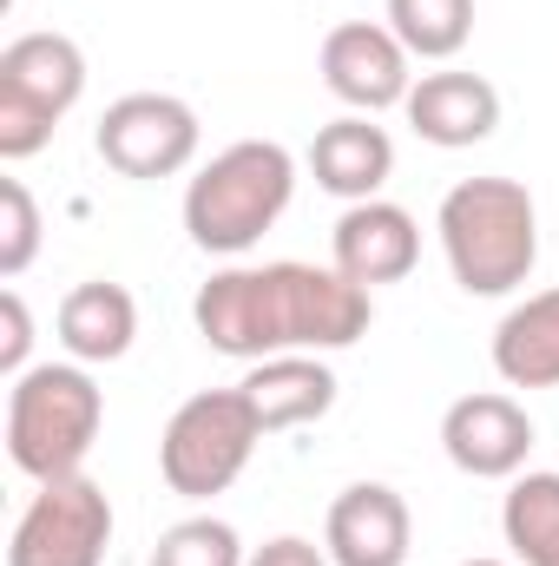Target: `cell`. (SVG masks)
I'll list each match as a JSON object with an SVG mask.
<instances>
[{
	"instance_id": "obj_1",
	"label": "cell",
	"mask_w": 559,
	"mask_h": 566,
	"mask_svg": "<svg viewBox=\"0 0 559 566\" xmlns=\"http://www.w3.org/2000/svg\"><path fill=\"white\" fill-rule=\"evenodd\" d=\"M198 336L231 363H264L289 349H349L369 336V290L336 264H231L191 303Z\"/></svg>"
},
{
	"instance_id": "obj_2",
	"label": "cell",
	"mask_w": 559,
	"mask_h": 566,
	"mask_svg": "<svg viewBox=\"0 0 559 566\" xmlns=\"http://www.w3.org/2000/svg\"><path fill=\"white\" fill-rule=\"evenodd\" d=\"M434 231L467 296H507L540 264V211L520 178H461L441 198Z\"/></svg>"
},
{
	"instance_id": "obj_3",
	"label": "cell",
	"mask_w": 559,
	"mask_h": 566,
	"mask_svg": "<svg viewBox=\"0 0 559 566\" xmlns=\"http://www.w3.org/2000/svg\"><path fill=\"white\" fill-rule=\"evenodd\" d=\"M296 198V158L277 139L224 145L191 185H184V231L211 258H244Z\"/></svg>"
},
{
	"instance_id": "obj_4",
	"label": "cell",
	"mask_w": 559,
	"mask_h": 566,
	"mask_svg": "<svg viewBox=\"0 0 559 566\" xmlns=\"http://www.w3.org/2000/svg\"><path fill=\"white\" fill-rule=\"evenodd\" d=\"M106 428V396L86 363H33L7 389V454L27 481H66L86 468Z\"/></svg>"
},
{
	"instance_id": "obj_5",
	"label": "cell",
	"mask_w": 559,
	"mask_h": 566,
	"mask_svg": "<svg viewBox=\"0 0 559 566\" xmlns=\"http://www.w3.org/2000/svg\"><path fill=\"white\" fill-rule=\"evenodd\" d=\"M257 441H264V422L244 402V389H204V396L178 402V416L165 422V434H158V474H165L171 494L211 501V494H224L251 468Z\"/></svg>"
},
{
	"instance_id": "obj_6",
	"label": "cell",
	"mask_w": 559,
	"mask_h": 566,
	"mask_svg": "<svg viewBox=\"0 0 559 566\" xmlns=\"http://www.w3.org/2000/svg\"><path fill=\"white\" fill-rule=\"evenodd\" d=\"M86 93V53L66 33H20L0 46V158L20 165Z\"/></svg>"
},
{
	"instance_id": "obj_7",
	"label": "cell",
	"mask_w": 559,
	"mask_h": 566,
	"mask_svg": "<svg viewBox=\"0 0 559 566\" xmlns=\"http://www.w3.org/2000/svg\"><path fill=\"white\" fill-rule=\"evenodd\" d=\"M113 547V501L99 481L66 474V481H40V494L20 507L7 566H106Z\"/></svg>"
},
{
	"instance_id": "obj_8",
	"label": "cell",
	"mask_w": 559,
	"mask_h": 566,
	"mask_svg": "<svg viewBox=\"0 0 559 566\" xmlns=\"http://www.w3.org/2000/svg\"><path fill=\"white\" fill-rule=\"evenodd\" d=\"M198 113L178 99V93H126L99 113V158L119 171V178H178L191 158H198Z\"/></svg>"
},
{
	"instance_id": "obj_9",
	"label": "cell",
	"mask_w": 559,
	"mask_h": 566,
	"mask_svg": "<svg viewBox=\"0 0 559 566\" xmlns=\"http://www.w3.org/2000/svg\"><path fill=\"white\" fill-rule=\"evenodd\" d=\"M409 46L395 40V27H376V20H342L329 27L323 40V86L349 106V113H389L409 99L415 73H409Z\"/></svg>"
},
{
	"instance_id": "obj_10",
	"label": "cell",
	"mask_w": 559,
	"mask_h": 566,
	"mask_svg": "<svg viewBox=\"0 0 559 566\" xmlns=\"http://www.w3.org/2000/svg\"><path fill=\"white\" fill-rule=\"evenodd\" d=\"M441 448H447V461H454L461 474H474V481H514V474L527 468V454H534V422H527V409H520L514 396L481 389V396L447 402V416H441Z\"/></svg>"
},
{
	"instance_id": "obj_11",
	"label": "cell",
	"mask_w": 559,
	"mask_h": 566,
	"mask_svg": "<svg viewBox=\"0 0 559 566\" xmlns=\"http://www.w3.org/2000/svg\"><path fill=\"white\" fill-rule=\"evenodd\" d=\"M323 541H329L336 566H402L409 541H415V521H409V501L389 481H356L329 501Z\"/></svg>"
},
{
	"instance_id": "obj_12",
	"label": "cell",
	"mask_w": 559,
	"mask_h": 566,
	"mask_svg": "<svg viewBox=\"0 0 559 566\" xmlns=\"http://www.w3.org/2000/svg\"><path fill=\"white\" fill-rule=\"evenodd\" d=\"M329 251H336V271H342V277L362 283V290H376V283H402L421 264V231L402 205L362 198V205H349V211L336 218Z\"/></svg>"
},
{
	"instance_id": "obj_13",
	"label": "cell",
	"mask_w": 559,
	"mask_h": 566,
	"mask_svg": "<svg viewBox=\"0 0 559 566\" xmlns=\"http://www.w3.org/2000/svg\"><path fill=\"white\" fill-rule=\"evenodd\" d=\"M415 139L441 145V151H461V145L494 139L500 126V86L481 80V73H421L402 99Z\"/></svg>"
},
{
	"instance_id": "obj_14",
	"label": "cell",
	"mask_w": 559,
	"mask_h": 566,
	"mask_svg": "<svg viewBox=\"0 0 559 566\" xmlns=\"http://www.w3.org/2000/svg\"><path fill=\"white\" fill-rule=\"evenodd\" d=\"M309 171H316V185H323L329 198L362 205V198H376V191L389 185V171H395V139H389L369 113H342V119H329V126L316 133Z\"/></svg>"
},
{
	"instance_id": "obj_15",
	"label": "cell",
	"mask_w": 559,
	"mask_h": 566,
	"mask_svg": "<svg viewBox=\"0 0 559 566\" xmlns=\"http://www.w3.org/2000/svg\"><path fill=\"white\" fill-rule=\"evenodd\" d=\"M238 389H244V402L257 409L264 434L323 422V416L336 409V376H329V363H316L309 349H289V356H264V363H251V376H244Z\"/></svg>"
},
{
	"instance_id": "obj_16",
	"label": "cell",
	"mask_w": 559,
	"mask_h": 566,
	"mask_svg": "<svg viewBox=\"0 0 559 566\" xmlns=\"http://www.w3.org/2000/svg\"><path fill=\"white\" fill-rule=\"evenodd\" d=\"M53 329H60L73 363H119L133 349V336H139V303H133L126 283H106V277L73 283Z\"/></svg>"
},
{
	"instance_id": "obj_17",
	"label": "cell",
	"mask_w": 559,
	"mask_h": 566,
	"mask_svg": "<svg viewBox=\"0 0 559 566\" xmlns=\"http://www.w3.org/2000/svg\"><path fill=\"white\" fill-rule=\"evenodd\" d=\"M494 369L507 389H559V290H540L500 316Z\"/></svg>"
},
{
	"instance_id": "obj_18",
	"label": "cell",
	"mask_w": 559,
	"mask_h": 566,
	"mask_svg": "<svg viewBox=\"0 0 559 566\" xmlns=\"http://www.w3.org/2000/svg\"><path fill=\"white\" fill-rule=\"evenodd\" d=\"M500 534L527 566H559V474H514L507 501H500Z\"/></svg>"
},
{
	"instance_id": "obj_19",
	"label": "cell",
	"mask_w": 559,
	"mask_h": 566,
	"mask_svg": "<svg viewBox=\"0 0 559 566\" xmlns=\"http://www.w3.org/2000/svg\"><path fill=\"white\" fill-rule=\"evenodd\" d=\"M389 27L415 60H454L474 33V0H389Z\"/></svg>"
},
{
	"instance_id": "obj_20",
	"label": "cell",
	"mask_w": 559,
	"mask_h": 566,
	"mask_svg": "<svg viewBox=\"0 0 559 566\" xmlns=\"http://www.w3.org/2000/svg\"><path fill=\"white\" fill-rule=\"evenodd\" d=\"M244 541H238V527L231 521H211V514H191V521H178V527H165L158 534V547H151V566H244Z\"/></svg>"
},
{
	"instance_id": "obj_21",
	"label": "cell",
	"mask_w": 559,
	"mask_h": 566,
	"mask_svg": "<svg viewBox=\"0 0 559 566\" xmlns=\"http://www.w3.org/2000/svg\"><path fill=\"white\" fill-rule=\"evenodd\" d=\"M40 258V205L20 178H0V277L13 283Z\"/></svg>"
},
{
	"instance_id": "obj_22",
	"label": "cell",
	"mask_w": 559,
	"mask_h": 566,
	"mask_svg": "<svg viewBox=\"0 0 559 566\" xmlns=\"http://www.w3.org/2000/svg\"><path fill=\"white\" fill-rule=\"evenodd\" d=\"M0 323H7V336H0V369H7V382L13 376H27L33 363H27V349H33V316H27V296L7 283L0 290Z\"/></svg>"
},
{
	"instance_id": "obj_23",
	"label": "cell",
	"mask_w": 559,
	"mask_h": 566,
	"mask_svg": "<svg viewBox=\"0 0 559 566\" xmlns=\"http://www.w3.org/2000/svg\"><path fill=\"white\" fill-rule=\"evenodd\" d=\"M244 566H329V560H323L316 541H303V534H277V541H264Z\"/></svg>"
},
{
	"instance_id": "obj_24",
	"label": "cell",
	"mask_w": 559,
	"mask_h": 566,
	"mask_svg": "<svg viewBox=\"0 0 559 566\" xmlns=\"http://www.w3.org/2000/svg\"><path fill=\"white\" fill-rule=\"evenodd\" d=\"M461 566H507V560H461Z\"/></svg>"
}]
</instances>
